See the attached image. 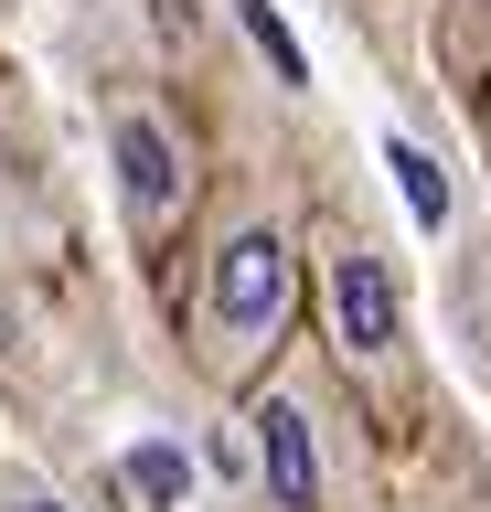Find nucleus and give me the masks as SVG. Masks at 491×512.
<instances>
[{"label":"nucleus","instance_id":"nucleus-1","mask_svg":"<svg viewBox=\"0 0 491 512\" xmlns=\"http://www.w3.org/2000/svg\"><path fill=\"white\" fill-rule=\"evenodd\" d=\"M299 246L278 214H235L225 235H214V256H203V299H193V352L203 374L225 384V395H246V384H267V363H278V342L299 331Z\"/></svg>","mask_w":491,"mask_h":512},{"label":"nucleus","instance_id":"nucleus-6","mask_svg":"<svg viewBox=\"0 0 491 512\" xmlns=\"http://www.w3.org/2000/svg\"><path fill=\"white\" fill-rule=\"evenodd\" d=\"M235 22H246V43H257L267 64H278V86H310V54H299V32L278 22V0H235Z\"/></svg>","mask_w":491,"mask_h":512},{"label":"nucleus","instance_id":"nucleus-5","mask_svg":"<svg viewBox=\"0 0 491 512\" xmlns=\"http://www.w3.org/2000/svg\"><path fill=\"white\" fill-rule=\"evenodd\" d=\"M385 171L406 182L417 224H449V171H438V150H417V139H385Z\"/></svg>","mask_w":491,"mask_h":512},{"label":"nucleus","instance_id":"nucleus-3","mask_svg":"<svg viewBox=\"0 0 491 512\" xmlns=\"http://www.w3.org/2000/svg\"><path fill=\"white\" fill-rule=\"evenodd\" d=\"M321 320H331V342H342L353 374H395V352H406V299H395V267L374 256V235H353V224L321 235Z\"/></svg>","mask_w":491,"mask_h":512},{"label":"nucleus","instance_id":"nucleus-2","mask_svg":"<svg viewBox=\"0 0 491 512\" xmlns=\"http://www.w3.org/2000/svg\"><path fill=\"white\" fill-rule=\"evenodd\" d=\"M107 171H118V224H129L139 256H161L193 224L203 171H193V139H182V118H171L161 96H139V86L107 96Z\"/></svg>","mask_w":491,"mask_h":512},{"label":"nucleus","instance_id":"nucleus-8","mask_svg":"<svg viewBox=\"0 0 491 512\" xmlns=\"http://www.w3.org/2000/svg\"><path fill=\"white\" fill-rule=\"evenodd\" d=\"M150 32H161V54L193 64L203 43H214V0H150Z\"/></svg>","mask_w":491,"mask_h":512},{"label":"nucleus","instance_id":"nucleus-4","mask_svg":"<svg viewBox=\"0 0 491 512\" xmlns=\"http://www.w3.org/2000/svg\"><path fill=\"white\" fill-rule=\"evenodd\" d=\"M246 438H257L267 512H321V416L299 384H246Z\"/></svg>","mask_w":491,"mask_h":512},{"label":"nucleus","instance_id":"nucleus-9","mask_svg":"<svg viewBox=\"0 0 491 512\" xmlns=\"http://www.w3.org/2000/svg\"><path fill=\"white\" fill-rule=\"evenodd\" d=\"M11 512H65V502H11Z\"/></svg>","mask_w":491,"mask_h":512},{"label":"nucleus","instance_id":"nucleus-7","mask_svg":"<svg viewBox=\"0 0 491 512\" xmlns=\"http://www.w3.org/2000/svg\"><path fill=\"white\" fill-rule=\"evenodd\" d=\"M129 480H139V502H182V491H193V459H182V448H161V438H150V448H129Z\"/></svg>","mask_w":491,"mask_h":512}]
</instances>
